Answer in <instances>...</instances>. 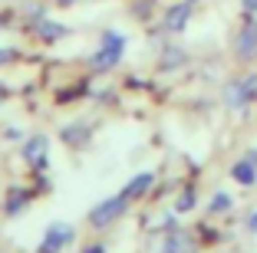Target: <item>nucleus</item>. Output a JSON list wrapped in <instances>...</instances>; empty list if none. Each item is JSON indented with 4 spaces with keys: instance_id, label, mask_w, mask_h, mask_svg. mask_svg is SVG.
I'll return each mask as SVG.
<instances>
[{
    "instance_id": "nucleus-1",
    "label": "nucleus",
    "mask_w": 257,
    "mask_h": 253,
    "mask_svg": "<svg viewBox=\"0 0 257 253\" xmlns=\"http://www.w3.org/2000/svg\"><path fill=\"white\" fill-rule=\"evenodd\" d=\"M122 53H125V37L119 30H106L102 40H99V50L89 56V66L99 69V73H106V69H115L122 60Z\"/></svg>"
},
{
    "instance_id": "nucleus-2",
    "label": "nucleus",
    "mask_w": 257,
    "mask_h": 253,
    "mask_svg": "<svg viewBox=\"0 0 257 253\" xmlns=\"http://www.w3.org/2000/svg\"><path fill=\"white\" fill-rule=\"evenodd\" d=\"M257 99V73L250 76H241V79H231L224 86V102L227 109H244V105H250Z\"/></svg>"
},
{
    "instance_id": "nucleus-3",
    "label": "nucleus",
    "mask_w": 257,
    "mask_h": 253,
    "mask_svg": "<svg viewBox=\"0 0 257 253\" xmlns=\"http://www.w3.org/2000/svg\"><path fill=\"white\" fill-rule=\"evenodd\" d=\"M125 210H128V197L125 194H115V197H106V201H99L96 207L89 210V223L92 227H109V223H115Z\"/></svg>"
},
{
    "instance_id": "nucleus-4",
    "label": "nucleus",
    "mask_w": 257,
    "mask_h": 253,
    "mask_svg": "<svg viewBox=\"0 0 257 253\" xmlns=\"http://www.w3.org/2000/svg\"><path fill=\"white\" fill-rule=\"evenodd\" d=\"M188 23H191V4L188 0H178V4L165 7V14H162V27L168 33H185Z\"/></svg>"
},
{
    "instance_id": "nucleus-5",
    "label": "nucleus",
    "mask_w": 257,
    "mask_h": 253,
    "mask_svg": "<svg viewBox=\"0 0 257 253\" xmlns=\"http://www.w3.org/2000/svg\"><path fill=\"white\" fill-rule=\"evenodd\" d=\"M234 56H237V60H244V63L257 60V23L254 20L244 23L241 30H237V37H234Z\"/></svg>"
},
{
    "instance_id": "nucleus-6",
    "label": "nucleus",
    "mask_w": 257,
    "mask_h": 253,
    "mask_svg": "<svg viewBox=\"0 0 257 253\" xmlns=\"http://www.w3.org/2000/svg\"><path fill=\"white\" fill-rule=\"evenodd\" d=\"M66 243H73V227L69 223H50L43 233V246H40V253H60Z\"/></svg>"
},
{
    "instance_id": "nucleus-7",
    "label": "nucleus",
    "mask_w": 257,
    "mask_h": 253,
    "mask_svg": "<svg viewBox=\"0 0 257 253\" xmlns=\"http://www.w3.org/2000/svg\"><path fill=\"white\" fill-rule=\"evenodd\" d=\"M46 148H50L46 135H30L27 145H23V158H27L30 164H37V168H43L46 164Z\"/></svg>"
},
{
    "instance_id": "nucleus-8",
    "label": "nucleus",
    "mask_w": 257,
    "mask_h": 253,
    "mask_svg": "<svg viewBox=\"0 0 257 253\" xmlns=\"http://www.w3.org/2000/svg\"><path fill=\"white\" fill-rule=\"evenodd\" d=\"M33 30H37V37L43 40V43H56V40H63L69 33V27H63V23H53V20H40V23H33Z\"/></svg>"
},
{
    "instance_id": "nucleus-9",
    "label": "nucleus",
    "mask_w": 257,
    "mask_h": 253,
    "mask_svg": "<svg viewBox=\"0 0 257 253\" xmlns=\"http://www.w3.org/2000/svg\"><path fill=\"white\" fill-rule=\"evenodd\" d=\"M231 178H234L237 184L250 187L257 181V164H250L247 158H241V161H234V168H231Z\"/></svg>"
},
{
    "instance_id": "nucleus-10",
    "label": "nucleus",
    "mask_w": 257,
    "mask_h": 253,
    "mask_svg": "<svg viewBox=\"0 0 257 253\" xmlns=\"http://www.w3.org/2000/svg\"><path fill=\"white\" fill-rule=\"evenodd\" d=\"M152 181H155V174H152V171H142V174H136V178L128 181V184H125V191H122V194H125L128 201H132V197H142V194L152 187Z\"/></svg>"
},
{
    "instance_id": "nucleus-11",
    "label": "nucleus",
    "mask_w": 257,
    "mask_h": 253,
    "mask_svg": "<svg viewBox=\"0 0 257 253\" xmlns=\"http://www.w3.org/2000/svg\"><path fill=\"white\" fill-rule=\"evenodd\" d=\"M185 63H188V53H185L182 46H168L159 66H162V69H178V66H185Z\"/></svg>"
},
{
    "instance_id": "nucleus-12",
    "label": "nucleus",
    "mask_w": 257,
    "mask_h": 253,
    "mask_svg": "<svg viewBox=\"0 0 257 253\" xmlns=\"http://www.w3.org/2000/svg\"><path fill=\"white\" fill-rule=\"evenodd\" d=\"M185 250H191V243H188V233L175 230V233H172V240L165 243V253H185Z\"/></svg>"
},
{
    "instance_id": "nucleus-13",
    "label": "nucleus",
    "mask_w": 257,
    "mask_h": 253,
    "mask_svg": "<svg viewBox=\"0 0 257 253\" xmlns=\"http://www.w3.org/2000/svg\"><path fill=\"white\" fill-rule=\"evenodd\" d=\"M86 125H69V128H63V142H69V145H79V142H86Z\"/></svg>"
},
{
    "instance_id": "nucleus-14",
    "label": "nucleus",
    "mask_w": 257,
    "mask_h": 253,
    "mask_svg": "<svg viewBox=\"0 0 257 253\" xmlns=\"http://www.w3.org/2000/svg\"><path fill=\"white\" fill-rule=\"evenodd\" d=\"M227 207H231V194L218 191V194H214V197H211V207H208V210H211V214H224Z\"/></svg>"
},
{
    "instance_id": "nucleus-15",
    "label": "nucleus",
    "mask_w": 257,
    "mask_h": 253,
    "mask_svg": "<svg viewBox=\"0 0 257 253\" xmlns=\"http://www.w3.org/2000/svg\"><path fill=\"white\" fill-rule=\"evenodd\" d=\"M195 201H198V197H195V191L188 187V191H182V197H178V204H175V210H178V214H188V210L195 207Z\"/></svg>"
},
{
    "instance_id": "nucleus-16",
    "label": "nucleus",
    "mask_w": 257,
    "mask_h": 253,
    "mask_svg": "<svg viewBox=\"0 0 257 253\" xmlns=\"http://www.w3.org/2000/svg\"><path fill=\"white\" fill-rule=\"evenodd\" d=\"M23 17H27V20H33V23H40L43 20V7H40V4H27V7H23Z\"/></svg>"
},
{
    "instance_id": "nucleus-17",
    "label": "nucleus",
    "mask_w": 257,
    "mask_h": 253,
    "mask_svg": "<svg viewBox=\"0 0 257 253\" xmlns=\"http://www.w3.org/2000/svg\"><path fill=\"white\" fill-rule=\"evenodd\" d=\"M20 204H23V194H20V191H14V197H10L7 210H10V214H17V210H20Z\"/></svg>"
},
{
    "instance_id": "nucleus-18",
    "label": "nucleus",
    "mask_w": 257,
    "mask_h": 253,
    "mask_svg": "<svg viewBox=\"0 0 257 253\" xmlns=\"http://www.w3.org/2000/svg\"><path fill=\"white\" fill-rule=\"evenodd\" d=\"M241 10H244L247 17H254V14H257V0H241Z\"/></svg>"
},
{
    "instance_id": "nucleus-19",
    "label": "nucleus",
    "mask_w": 257,
    "mask_h": 253,
    "mask_svg": "<svg viewBox=\"0 0 257 253\" xmlns=\"http://www.w3.org/2000/svg\"><path fill=\"white\" fill-rule=\"evenodd\" d=\"M247 227H250V233H257V210L250 214V220H247Z\"/></svg>"
},
{
    "instance_id": "nucleus-20",
    "label": "nucleus",
    "mask_w": 257,
    "mask_h": 253,
    "mask_svg": "<svg viewBox=\"0 0 257 253\" xmlns=\"http://www.w3.org/2000/svg\"><path fill=\"white\" fill-rule=\"evenodd\" d=\"M10 56H14V53H10V50H0V66H4V63H7Z\"/></svg>"
},
{
    "instance_id": "nucleus-21",
    "label": "nucleus",
    "mask_w": 257,
    "mask_h": 253,
    "mask_svg": "<svg viewBox=\"0 0 257 253\" xmlns=\"http://www.w3.org/2000/svg\"><path fill=\"white\" fill-rule=\"evenodd\" d=\"M244 158H247L250 164H257V148H250V151H247V155H244Z\"/></svg>"
},
{
    "instance_id": "nucleus-22",
    "label": "nucleus",
    "mask_w": 257,
    "mask_h": 253,
    "mask_svg": "<svg viewBox=\"0 0 257 253\" xmlns=\"http://www.w3.org/2000/svg\"><path fill=\"white\" fill-rule=\"evenodd\" d=\"M60 7H73V4H79V0H56Z\"/></svg>"
},
{
    "instance_id": "nucleus-23",
    "label": "nucleus",
    "mask_w": 257,
    "mask_h": 253,
    "mask_svg": "<svg viewBox=\"0 0 257 253\" xmlns=\"http://www.w3.org/2000/svg\"><path fill=\"white\" fill-rule=\"evenodd\" d=\"M83 253H102V246H89V250H83Z\"/></svg>"
},
{
    "instance_id": "nucleus-24",
    "label": "nucleus",
    "mask_w": 257,
    "mask_h": 253,
    "mask_svg": "<svg viewBox=\"0 0 257 253\" xmlns=\"http://www.w3.org/2000/svg\"><path fill=\"white\" fill-rule=\"evenodd\" d=\"M0 102H4V89H0Z\"/></svg>"
},
{
    "instance_id": "nucleus-25",
    "label": "nucleus",
    "mask_w": 257,
    "mask_h": 253,
    "mask_svg": "<svg viewBox=\"0 0 257 253\" xmlns=\"http://www.w3.org/2000/svg\"><path fill=\"white\" fill-rule=\"evenodd\" d=\"M188 4H198V0H188Z\"/></svg>"
}]
</instances>
